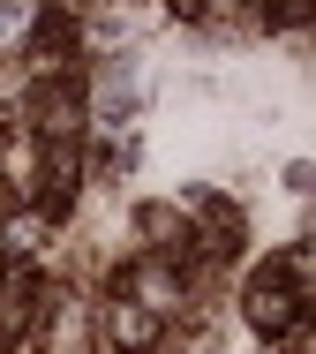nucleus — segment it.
Wrapping results in <instances>:
<instances>
[{"label":"nucleus","instance_id":"1","mask_svg":"<svg viewBox=\"0 0 316 354\" xmlns=\"http://www.w3.org/2000/svg\"><path fill=\"white\" fill-rule=\"evenodd\" d=\"M302 309H309V301L279 279V272H256L248 294H241V317H248L264 339H294V332H302Z\"/></svg>","mask_w":316,"mask_h":354},{"label":"nucleus","instance_id":"2","mask_svg":"<svg viewBox=\"0 0 316 354\" xmlns=\"http://www.w3.org/2000/svg\"><path fill=\"white\" fill-rule=\"evenodd\" d=\"M106 339H113L121 354H151L158 347V317H151V309H136L128 294H113V301H106Z\"/></svg>","mask_w":316,"mask_h":354},{"label":"nucleus","instance_id":"3","mask_svg":"<svg viewBox=\"0 0 316 354\" xmlns=\"http://www.w3.org/2000/svg\"><path fill=\"white\" fill-rule=\"evenodd\" d=\"M136 226H144V241H151V249H173V241L188 234V226H181V204H144Z\"/></svg>","mask_w":316,"mask_h":354}]
</instances>
